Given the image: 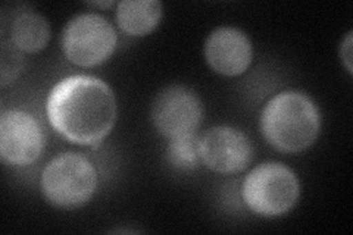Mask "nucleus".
<instances>
[{
	"instance_id": "obj_11",
	"label": "nucleus",
	"mask_w": 353,
	"mask_h": 235,
	"mask_svg": "<svg viewBox=\"0 0 353 235\" xmlns=\"http://www.w3.org/2000/svg\"><path fill=\"white\" fill-rule=\"evenodd\" d=\"M10 43L21 52L34 53L46 46L50 37L49 22L37 12H21L9 27Z\"/></svg>"
},
{
	"instance_id": "obj_14",
	"label": "nucleus",
	"mask_w": 353,
	"mask_h": 235,
	"mask_svg": "<svg viewBox=\"0 0 353 235\" xmlns=\"http://www.w3.org/2000/svg\"><path fill=\"white\" fill-rule=\"evenodd\" d=\"M341 59L345 61L347 71L352 74V32H349L345 43L341 44Z\"/></svg>"
},
{
	"instance_id": "obj_10",
	"label": "nucleus",
	"mask_w": 353,
	"mask_h": 235,
	"mask_svg": "<svg viewBox=\"0 0 353 235\" xmlns=\"http://www.w3.org/2000/svg\"><path fill=\"white\" fill-rule=\"evenodd\" d=\"M162 6L158 0H123L117 6V22L130 36H145L158 27Z\"/></svg>"
},
{
	"instance_id": "obj_1",
	"label": "nucleus",
	"mask_w": 353,
	"mask_h": 235,
	"mask_svg": "<svg viewBox=\"0 0 353 235\" xmlns=\"http://www.w3.org/2000/svg\"><path fill=\"white\" fill-rule=\"evenodd\" d=\"M50 125L62 137L90 145L103 140L117 121V100L110 87L90 75H71L50 90L46 100Z\"/></svg>"
},
{
	"instance_id": "obj_15",
	"label": "nucleus",
	"mask_w": 353,
	"mask_h": 235,
	"mask_svg": "<svg viewBox=\"0 0 353 235\" xmlns=\"http://www.w3.org/2000/svg\"><path fill=\"white\" fill-rule=\"evenodd\" d=\"M115 2H112V0H110V2H93V3H90V5H93V6H102V8H109V6H112Z\"/></svg>"
},
{
	"instance_id": "obj_13",
	"label": "nucleus",
	"mask_w": 353,
	"mask_h": 235,
	"mask_svg": "<svg viewBox=\"0 0 353 235\" xmlns=\"http://www.w3.org/2000/svg\"><path fill=\"white\" fill-rule=\"evenodd\" d=\"M0 58H2L0 59V63H2L0 81H2V87H6L8 84L14 83L21 72L24 71V58H22L21 50L10 41H3Z\"/></svg>"
},
{
	"instance_id": "obj_8",
	"label": "nucleus",
	"mask_w": 353,
	"mask_h": 235,
	"mask_svg": "<svg viewBox=\"0 0 353 235\" xmlns=\"http://www.w3.org/2000/svg\"><path fill=\"white\" fill-rule=\"evenodd\" d=\"M201 161L215 172L236 174L253 159V145L245 132L233 127H215L199 141Z\"/></svg>"
},
{
	"instance_id": "obj_5",
	"label": "nucleus",
	"mask_w": 353,
	"mask_h": 235,
	"mask_svg": "<svg viewBox=\"0 0 353 235\" xmlns=\"http://www.w3.org/2000/svg\"><path fill=\"white\" fill-rule=\"evenodd\" d=\"M117 31L105 17L81 14L65 27L62 49L72 63L92 68L109 59L117 48Z\"/></svg>"
},
{
	"instance_id": "obj_2",
	"label": "nucleus",
	"mask_w": 353,
	"mask_h": 235,
	"mask_svg": "<svg viewBox=\"0 0 353 235\" xmlns=\"http://www.w3.org/2000/svg\"><path fill=\"white\" fill-rule=\"evenodd\" d=\"M261 128L263 137L275 149L297 153L316 140L321 130V115L306 94L283 92L263 108Z\"/></svg>"
},
{
	"instance_id": "obj_7",
	"label": "nucleus",
	"mask_w": 353,
	"mask_h": 235,
	"mask_svg": "<svg viewBox=\"0 0 353 235\" xmlns=\"http://www.w3.org/2000/svg\"><path fill=\"white\" fill-rule=\"evenodd\" d=\"M44 147L39 121L22 110H5L0 118V154L3 162L27 166L36 162Z\"/></svg>"
},
{
	"instance_id": "obj_3",
	"label": "nucleus",
	"mask_w": 353,
	"mask_h": 235,
	"mask_svg": "<svg viewBox=\"0 0 353 235\" xmlns=\"http://www.w3.org/2000/svg\"><path fill=\"white\" fill-rule=\"evenodd\" d=\"M41 192L52 205L79 207L96 192L97 172L93 163L79 153H62L52 159L41 174Z\"/></svg>"
},
{
	"instance_id": "obj_4",
	"label": "nucleus",
	"mask_w": 353,
	"mask_h": 235,
	"mask_svg": "<svg viewBox=\"0 0 353 235\" xmlns=\"http://www.w3.org/2000/svg\"><path fill=\"white\" fill-rule=\"evenodd\" d=\"M299 181L283 163L267 162L252 170L243 181L241 194L249 209L261 216H280L299 198Z\"/></svg>"
},
{
	"instance_id": "obj_12",
	"label": "nucleus",
	"mask_w": 353,
	"mask_h": 235,
	"mask_svg": "<svg viewBox=\"0 0 353 235\" xmlns=\"http://www.w3.org/2000/svg\"><path fill=\"white\" fill-rule=\"evenodd\" d=\"M199 139L194 134L189 136L172 139L168 145V159L176 170H193L201 161V152H199Z\"/></svg>"
},
{
	"instance_id": "obj_6",
	"label": "nucleus",
	"mask_w": 353,
	"mask_h": 235,
	"mask_svg": "<svg viewBox=\"0 0 353 235\" xmlns=\"http://www.w3.org/2000/svg\"><path fill=\"white\" fill-rule=\"evenodd\" d=\"M203 119V106L194 92L184 85H170L153 100L152 121L170 140L194 134Z\"/></svg>"
},
{
	"instance_id": "obj_9",
	"label": "nucleus",
	"mask_w": 353,
	"mask_h": 235,
	"mask_svg": "<svg viewBox=\"0 0 353 235\" xmlns=\"http://www.w3.org/2000/svg\"><path fill=\"white\" fill-rule=\"evenodd\" d=\"M252 56L249 37L233 27L216 28L205 43V58L209 66L225 76H236L248 71Z\"/></svg>"
}]
</instances>
